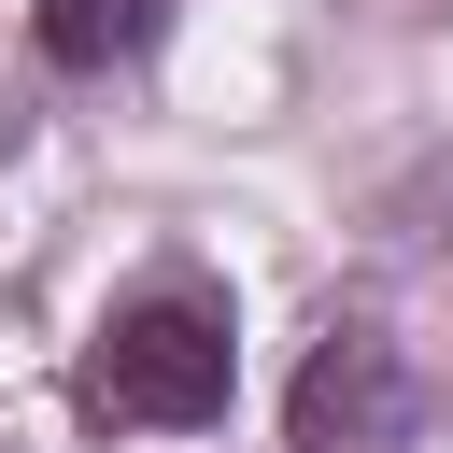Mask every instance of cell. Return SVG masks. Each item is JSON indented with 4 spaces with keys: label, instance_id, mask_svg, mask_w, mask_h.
Instances as JSON below:
<instances>
[{
    "label": "cell",
    "instance_id": "obj_1",
    "mask_svg": "<svg viewBox=\"0 0 453 453\" xmlns=\"http://www.w3.org/2000/svg\"><path fill=\"white\" fill-rule=\"evenodd\" d=\"M71 396H85V425H127V439H198V425H226V396H241L226 297H212V283H142V297L85 340Z\"/></svg>",
    "mask_w": 453,
    "mask_h": 453
},
{
    "label": "cell",
    "instance_id": "obj_2",
    "mask_svg": "<svg viewBox=\"0 0 453 453\" xmlns=\"http://www.w3.org/2000/svg\"><path fill=\"white\" fill-rule=\"evenodd\" d=\"M411 354L368 326V311H340L311 354H297V382H283V439L297 453H411Z\"/></svg>",
    "mask_w": 453,
    "mask_h": 453
},
{
    "label": "cell",
    "instance_id": "obj_3",
    "mask_svg": "<svg viewBox=\"0 0 453 453\" xmlns=\"http://www.w3.org/2000/svg\"><path fill=\"white\" fill-rule=\"evenodd\" d=\"M170 14H184V0H42L28 28H42V57H57V71H127V57H156V42H170Z\"/></svg>",
    "mask_w": 453,
    "mask_h": 453
}]
</instances>
